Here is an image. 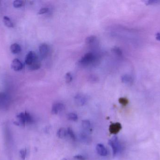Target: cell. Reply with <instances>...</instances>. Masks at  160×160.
Returning <instances> with one entry per match:
<instances>
[{"instance_id":"9c48e42d","label":"cell","mask_w":160,"mask_h":160,"mask_svg":"<svg viewBox=\"0 0 160 160\" xmlns=\"http://www.w3.org/2000/svg\"><path fill=\"white\" fill-rule=\"evenodd\" d=\"M11 67L14 71H21L23 68V64L19 59H15L12 62Z\"/></svg>"},{"instance_id":"ffe728a7","label":"cell","mask_w":160,"mask_h":160,"mask_svg":"<svg viewBox=\"0 0 160 160\" xmlns=\"http://www.w3.org/2000/svg\"><path fill=\"white\" fill-rule=\"evenodd\" d=\"M67 131H68V134L69 135V136L70 137V138L72 139V140L75 141L76 138H75V136L73 130L70 127H69V128H68Z\"/></svg>"},{"instance_id":"7402d4cb","label":"cell","mask_w":160,"mask_h":160,"mask_svg":"<svg viewBox=\"0 0 160 160\" xmlns=\"http://www.w3.org/2000/svg\"><path fill=\"white\" fill-rule=\"evenodd\" d=\"M111 51L113 53L117 54V56H120L122 55V51L119 48L114 47L113 48H112Z\"/></svg>"},{"instance_id":"484cf974","label":"cell","mask_w":160,"mask_h":160,"mask_svg":"<svg viewBox=\"0 0 160 160\" xmlns=\"http://www.w3.org/2000/svg\"><path fill=\"white\" fill-rule=\"evenodd\" d=\"M7 99V95L4 93H0V103H3Z\"/></svg>"},{"instance_id":"ba28073f","label":"cell","mask_w":160,"mask_h":160,"mask_svg":"<svg viewBox=\"0 0 160 160\" xmlns=\"http://www.w3.org/2000/svg\"><path fill=\"white\" fill-rule=\"evenodd\" d=\"M65 109V106L62 103H55L52 106V112L53 114H58Z\"/></svg>"},{"instance_id":"f546056e","label":"cell","mask_w":160,"mask_h":160,"mask_svg":"<svg viewBox=\"0 0 160 160\" xmlns=\"http://www.w3.org/2000/svg\"><path fill=\"white\" fill-rule=\"evenodd\" d=\"M62 160H67V159L66 158H63V159H62Z\"/></svg>"},{"instance_id":"4316f807","label":"cell","mask_w":160,"mask_h":160,"mask_svg":"<svg viewBox=\"0 0 160 160\" xmlns=\"http://www.w3.org/2000/svg\"><path fill=\"white\" fill-rule=\"evenodd\" d=\"M74 158L77 160H86L85 157L82 155H77L74 156Z\"/></svg>"},{"instance_id":"ac0fdd59","label":"cell","mask_w":160,"mask_h":160,"mask_svg":"<svg viewBox=\"0 0 160 160\" xmlns=\"http://www.w3.org/2000/svg\"><path fill=\"white\" fill-rule=\"evenodd\" d=\"M97 40V37L95 35H91L86 38L85 42L87 44H91Z\"/></svg>"},{"instance_id":"277c9868","label":"cell","mask_w":160,"mask_h":160,"mask_svg":"<svg viewBox=\"0 0 160 160\" xmlns=\"http://www.w3.org/2000/svg\"><path fill=\"white\" fill-rule=\"evenodd\" d=\"M38 60V57L35 52L30 51L27 54L25 58V63L29 66Z\"/></svg>"},{"instance_id":"83f0119b","label":"cell","mask_w":160,"mask_h":160,"mask_svg":"<svg viewBox=\"0 0 160 160\" xmlns=\"http://www.w3.org/2000/svg\"><path fill=\"white\" fill-rule=\"evenodd\" d=\"M89 79L91 82H97L98 80V78L96 76H91Z\"/></svg>"},{"instance_id":"5b68a950","label":"cell","mask_w":160,"mask_h":160,"mask_svg":"<svg viewBox=\"0 0 160 160\" xmlns=\"http://www.w3.org/2000/svg\"><path fill=\"white\" fill-rule=\"evenodd\" d=\"M39 51L41 57L43 59H45L47 57L49 52V46L45 43L41 44L39 47Z\"/></svg>"},{"instance_id":"e0dca14e","label":"cell","mask_w":160,"mask_h":160,"mask_svg":"<svg viewBox=\"0 0 160 160\" xmlns=\"http://www.w3.org/2000/svg\"><path fill=\"white\" fill-rule=\"evenodd\" d=\"M26 4L25 1H21V0H16L13 2V6L16 8H21L23 6Z\"/></svg>"},{"instance_id":"8992f818","label":"cell","mask_w":160,"mask_h":160,"mask_svg":"<svg viewBox=\"0 0 160 160\" xmlns=\"http://www.w3.org/2000/svg\"><path fill=\"white\" fill-rule=\"evenodd\" d=\"M75 103L79 106H82L86 103L87 101V97L84 94H79L74 97Z\"/></svg>"},{"instance_id":"7c38bea8","label":"cell","mask_w":160,"mask_h":160,"mask_svg":"<svg viewBox=\"0 0 160 160\" xmlns=\"http://www.w3.org/2000/svg\"><path fill=\"white\" fill-rule=\"evenodd\" d=\"M121 80L124 83L131 84L133 82V77L129 74H125L121 77Z\"/></svg>"},{"instance_id":"8fae6325","label":"cell","mask_w":160,"mask_h":160,"mask_svg":"<svg viewBox=\"0 0 160 160\" xmlns=\"http://www.w3.org/2000/svg\"><path fill=\"white\" fill-rule=\"evenodd\" d=\"M82 127L84 130V132L86 134L91 131V125L90 122L87 120H83L82 122Z\"/></svg>"},{"instance_id":"5bb4252c","label":"cell","mask_w":160,"mask_h":160,"mask_svg":"<svg viewBox=\"0 0 160 160\" xmlns=\"http://www.w3.org/2000/svg\"><path fill=\"white\" fill-rule=\"evenodd\" d=\"M41 62L39 61V60H38L37 61L34 62V63L28 66V68L30 70L35 71V70L39 69L41 68Z\"/></svg>"},{"instance_id":"2e32d148","label":"cell","mask_w":160,"mask_h":160,"mask_svg":"<svg viewBox=\"0 0 160 160\" xmlns=\"http://www.w3.org/2000/svg\"><path fill=\"white\" fill-rule=\"evenodd\" d=\"M3 22L5 23V25L8 27L12 28L14 27L13 23L11 21V19L8 17L5 16L3 17Z\"/></svg>"},{"instance_id":"30bf717a","label":"cell","mask_w":160,"mask_h":160,"mask_svg":"<svg viewBox=\"0 0 160 160\" xmlns=\"http://www.w3.org/2000/svg\"><path fill=\"white\" fill-rule=\"evenodd\" d=\"M96 150L99 155L103 156L107 155V150L103 144H98L96 146Z\"/></svg>"},{"instance_id":"f1b7e54d","label":"cell","mask_w":160,"mask_h":160,"mask_svg":"<svg viewBox=\"0 0 160 160\" xmlns=\"http://www.w3.org/2000/svg\"><path fill=\"white\" fill-rule=\"evenodd\" d=\"M156 38L157 39V40L158 41H160V32H158V33L156 34L155 36Z\"/></svg>"},{"instance_id":"6da1fadb","label":"cell","mask_w":160,"mask_h":160,"mask_svg":"<svg viewBox=\"0 0 160 160\" xmlns=\"http://www.w3.org/2000/svg\"><path fill=\"white\" fill-rule=\"evenodd\" d=\"M17 121L15 122V124L18 125L25 126L27 124H32L34 121L32 115L27 112L20 113L17 116Z\"/></svg>"},{"instance_id":"d4e9b609","label":"cell","mask_w":160,"mask_h":160,"mask_svg":"<svg viewBox=\"0 0 160 160\" xmlns=\"http://www.w3.org/2000/svg\"><path fill=\"white\" fill-rule=\"evenodd\" d=\"M49 11V9L48 8H42L38 11V14H39V15L44 14L45 13H47Z\"/></svg>"},{"instance_id":"52a82bcc","label":"cell","mask_w":160,"mask_h":160,"mask_svg":"<svg viewBox=\"0 0 160 160\" xmlns=\"http://www.w3.org/2000/svg\"><path fill=\"white\" fill-rule=\"evenodd\" d=\"M122 129V125L119 123H112L109 127V131L110 134H116L119 132Z\"/></svg>"},{"instance_id":"4fadbf2b","label":"cell","mask_w":160,"mask_h":160,"mask_svg":"<svg viewBox=\"0 0 160 160\" xmlns=\"http://www.w3.org/2000/svg\"><path fill=\"white\" fill-rule=\"evenodd\" d=\"M11 51L14 54L19 53L21 51V48L19 44L17 43H14L11 45Z\"/></svg>"},{"instance_id":"cb8c5ba5","label":"cell","mask_w":160,"mask_h":160,"mask_svg":"<svg viewBox=\"0 0 160 160\" xmlns=\"http://www.w3.org/2000/svg\"><path fill=\"white\" fill-rule=\"evenodd\" d=\"M20 157L23 160H25L27 155L26 149L25 148V149H22L20 151Z\"/></svg>"},{"instance_id":"7a4b0ae2","label":"cell","mask_w":160,"mask_h":160,"mask_svg":"<svg viewBox=\"0 0 160 160\" xmlns=\"http://www.w3.org/2000/svg\"><path fill=\"white\" fill-rule=\"evenodd\" d=\"M95 60L96 57L93 53H88L80 59L79 63L81 65L86 66L93 63L95 62Z\"/></svg>"},{"instance_id":"44dd1931","label":"cell","mask_w":160,"mask_h":160,"mask_svg":"<svg viewBox=\"0 0 160 160\" xmlns=\"http://www.w3.org/2000/svg\"><path fill=\"white\" fill-rule=\"evenodd\" d=\"M68 118L70 120L75 121L78 119V116L75 113H70L68 114Z\"/></svg>"},{"instance_id":"d6986e66","label":"cell","mask_w":160,"mask_h":160,"mask_svg":"<svg viewBox=\"0 0 160 160\" xmlns=\"http://www.w3.org/2000/svg\"><path fill=\"white\" fill-rule=\"evenodd\" d=\"M119 102L120 104L123 106H125L127 105L129 103L128 100L125 97H121L119 99Z\"/></svg>"},{"instance_id":"9a60e30c","label":"cell","mask_w":160,"mask_h":160,"mask_svg":"<svg viewBox=\"0 0 160 160\" xmlns=\"http://www.w3.org/2000/svg\"><path fill=\"white\" fill-rule=\"evenodd\" d=\"M57 134V136L59 138L63 139L68 134V131L65 128H61L58 131Z\"/></svg>"},{"instance_id":"603a6c76","label":"cell","mask_w":160,"mask_h":160,"mask_svg":"<svg viewBox=\"0 0 160 160\" xmlns=\"http://www.w3.org/2000/svg\"><path fill=\"white\" fill-rule=\"evenodd\" d=\"M65 79H66V82L70 83L73 80L72 75L70 72H68L66 73L65 75Z\"/></svg>"},{"instance_id":"3957f363","label":"cell","mask_w":160,"mask_h":160,"mask_svg":"<svg viewBox=\"0 0 160 160\" xmlns=\"http://www.w3.org/2000/svg\"><path fill=\"white\" fill-rule=\"evenodd\" d=\"M108 143L113 149V155L114 156L116 155L121 149V146L117 137L116 136L113 137L111 140H109Z\"/></svg>"}]
</instances>
